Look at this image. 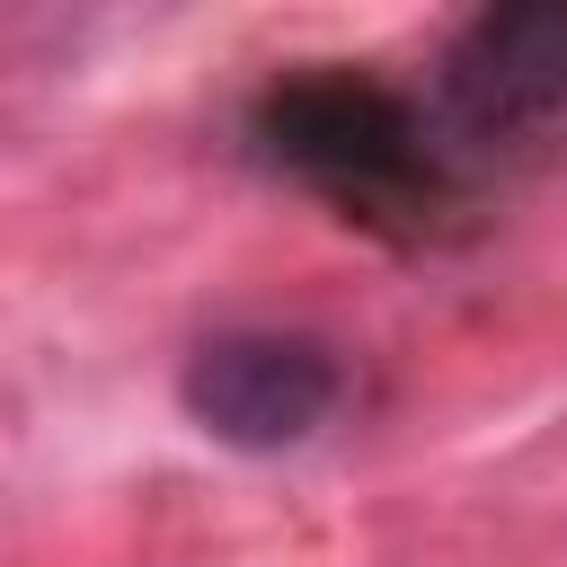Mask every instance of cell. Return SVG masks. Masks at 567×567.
<instances>
[{"label": "cell", "mask_w": 567, "mask_h": 567, "mask_svg": "<svg viewBox=\"0 0 567 567\" xmlns=\"http://www.w3.org/2000/svg\"><path fill=\"white\" fill-rule=\"evenodd\" d=\"M186 416L213 434V443H239V452H284V443H310L337 408V354L319 337H284V328H230V337H204L186 354V381H177Z\"/></svg>", "instance_id": "1"}, {"label": "cell", "mask_w": 567, "mask_h": 567, "mask_svg": "<svg viewBox=\"0 0 567 567\" xmlns=\"http://www.w3.org/2000/svg\"><path fill=\"white\" fill-rule=\"evenodd\" d=\"M452 97H461V115L478 133H514V124L567 115V18L558 9L487 18L452 62Z\"/></svg>", "instance_id": "2"}]
</instances>
